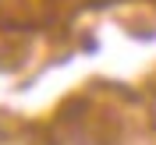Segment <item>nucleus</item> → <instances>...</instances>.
<instances>
[{
	"label": "nucleus",
	"mask_w": 156,
	"mask_h": 145,
	"mask_svg": "<svg viewBox=\"0 0 156 145\" xmlns=\"http://www.w3.org/2000/svg\"><path fill=\"white\" fill-rule=\"evenodd\" d=\"M32 21V0H0V29H21Z\"/></svg>",
	"instance_id": "nucleus-1"
}]
</instances>
